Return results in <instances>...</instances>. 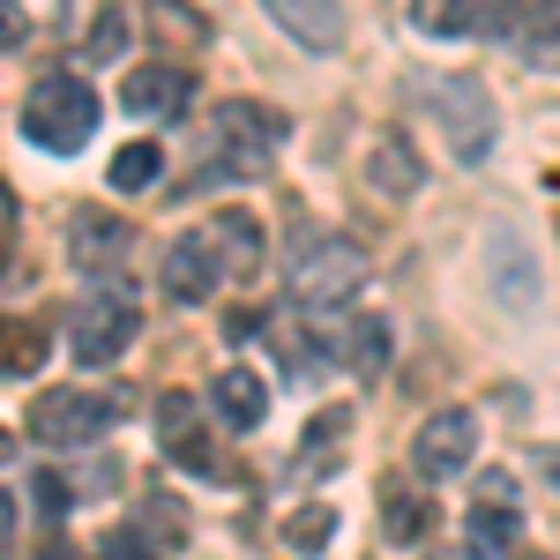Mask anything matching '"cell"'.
Wrapping results in <instances>:
<instances>
[{
	"label": "cell",
	"instance_id": "obj_26",
	"mask_svg": "<svg viewBox=\"0 0 560 560\" xmlns=\"http://www.w3.org/2000/svg\"><path fill=\"white\" fill-rule=\"evenodd\" d=\"M83 52H97V60H105V52H120V8H113V0H105V15H90Z\"/></svg>",
	"mask_w": 560,
	"mask_h": 560
},
{
	"label": "cell",
	"instance_id": "obj_4",
	"mask_svg": "<svg viewBox=\"0 0 560 560\" xmlns=\"http://www.w3.org/2000/svg\"><path fill=\"white\" fill-rule=\"evenodd\" d=\"M427 97H433V120L448 135V150H456L464 165H478V158L493 150V105H486V90H478L471 75H433Z\"/></svg>",
	"mask_w": 560,
	"mask_h": 560
},
{
	"label": "cell",
	"instance_id": "obj_20",
	"mask_svg": "<svg viewBox=\"0 0 560 560\" xmlns=\"http://www.w3.org/2000/svg\"><path fill=\"white\" fill-rule=\"evenodd\" d=\"M329 538H337V516H329L322 501H306V509L284 516V546H292V553H322Z\"/></svg>",
	"mask_w": 560,
	"mask_h": 560
},
{
	"label": "cell",
	"instance_id": "obj_7",
	"mask_svg": "<svg viewBox=\"0 0 560 560\" xmlns=\"http://www.w3.org/2000/svg\"><path fill=\"white\" fill-rule=\"evenodd\" d=\"M359 284H366V255H359L351 240H314V247L292 261V300L300 306H345Z\"/></svg>",
	"mask_w": 560,
	"mask_h": 560
},
{
	"label": "cell",
	"instance_id": "obj_3",
	"mask_svg": "<svg viewBox=\"0 0 560 560\" xmlns=\"http://www.w3.org/2000/svg\"><path fill=\"white\" fill-rule=\"evenodd\" d=\"M277 142H284V120L255 105V97H224L217 105V158H224V173H269V158H277Z\"/></svg>",
	"mask_w": 560,
	"mask_h": 560
},
{
	"label": "cell",
	"instance_id": "obj_15",
	"mask_svg": "<svg viewBox=\"0 0 560 560\" xmlns=\"http://www.w3.org/2000/svg\"><path fill=\"white\" fill-rule=\"evenodd\" d=\"M509 493H516V486H509V478H478V509H471V523H478V538H486V546H516V509H509Z\"/></svg>",
	"mask_w": 560,
	"mask_h": 560
},
{
	"label": "cell",
	"instance_id": "obj_1",
	"mask_svg": "<svg viewBox=\"0 0 560 560\" xmlns=\"http://www.w3.org/2000/svg\"><path fill=\"white\" fill-rule=\"evenodd\" d=\"M23 135L52 150V158H75L90 135H97V90L83 75H68V68H52L31 83V105H23Z\"/></svg>",
	"mask_w": 560,
	"mask_h": 560
},
{
	"label": "cell",
	"instance_id": "obj_33",
	"mask_svg": "<svg viewBox=\"0 0 560 560\" xmlns=\"http://www.w3.org/2000/svg\"><path fill=\"white\" fill-rule=\"evenodd\" d=\"M523 560H546V553H523Z\"/></svg>",
	"mask_w": 560,
	"mask_h": 560
},
{
	"label": "cell",
	"instance_id": "obj_28",
	"mask_svg": "<svg viewBox=\"0 0 560 560\" xmlns=\"http://www.w3.org/2000/svg\"><path fill=\"white\" fill-rule=\"evenodd\" d=\"M427 560H478V553H471V546H433Z\"/></svg>",
	"mask_w": 560,
	"mask_h": 560
},
{
	"label": "cell",
	"instance_id": "obj_11",
	"mask_svg": "<svg viewBox=\"0 0 560 560\" xmlns=\"http://www.w3.org/2000/svg\"><path fill=\"white\" fill-rule=\"evenodd\" d=\"M202 232H210V247H217V269H224V284H247V277L261 269V217L224 210V217H210Z\"/></svg>",
	"mask_w": 560,
	"mask_h": 560
},
{
	"label": "cell",
	"instance_id": "obj_31",
	"mask_svg": "<svg viewBox=\"0 0 560 560\" xmlns=\"http://www.w3.org/2000/svg\"><path fill=\"white\" fill-rule=\"evenodd\" d=\"M38 560H75V553H68V546H60V538H52V546H45V553Z\"/></svg>",
	"mask_w": 560,
	"mask_h": 560
},
{
	"label": "cell",
	"instance_id": "obj_16",
	"mask_svg": "<svg viewBox=\"0 0 560 560\" xmlns=\"http://www.w3.org/2000/svg\"><path fill=\"white\" fill-rule=\"evenodd\" d=\"M411 23L427 38H464V31L486 23V0H411Z\"/></svg>",
	"mask_w": 560,
	"mask_h": 560
},
{
	"label": "cell",
	"instance_id": "obj_30",
	"mask_svg": "<svg viewBox=\"0 0 560 560\" xmlns=\"http://www.w3.org/2000/svg\"><path fill=\"white\" fill-rule=\"evenodd\" d=\"M8 523H15V501H8V493H0V538H8Z\"/></svg>",
	"mask_w": 560,
	"mask_h": 560
},
{
	"label": "cell",
	"instance_id": "obj_18",
	"mask_svg": "<svg viewBox=\"0 0 560 560\" xmlns=\"http://www.w3.org/2000/svg\"><path fill=\"white\" fill-rule=\"evenodd\" d=\"M382 516H388V538H427L433 501L419 493V486H411V493H404V486H388V493H382Z\"/></svg>",
	"mask_w": 560,
	"mask_h": 560
},
{
	"label": "cell",
	"instance_id": "obj_24",
	"mask_svg": "<svg viewBox=\"0 0 560 560\" xmlns=\"http://www.w3.org/2000/svg\"><path fill=\"white\" fill-rule=\"evenodd\" d=\"M97 560H158V546H150V530H142V523H113V530H105V546H97Z\"/></svg>",
	"mask_w": 560,
	"mask_h": 560
},
{
	"label": "cell",
	"instance_id": "obj_21",
	"mask_svg": "<svg viewBox=\"0 0 560 560\" xmlns=\"http://www.w3.org/2000/svg\"><path fill=\"white\" fill-rule=\"evenodd\" d=\"M158 441H165V448L202 441V433H195V396H187V388H165V396H158Z\"/></svg>",
	"mask_w": 560,
	"mask_h": 560
},
{
	"label": "cell",
	"instance_id": "obj_2",
	"mask_svg": "<svg viewBox=\"0 0 560 560\" xmlns=\"http://www.w3.org/2000/svg\"><path fill=\"white\" fill-rule=\"evenodd\" d=\"M128 345H135V292L128 284H90L68 314V351L83 366H113Z\"/></svg>",
	"mask_w": 560,
	"mask_h": 560
},
{
	"label": "cell",
	"instance_id": "obj_17",
	"mask_svg": "<svg viewBox=\"0 0 560 560\" xmlns=\"http://www.w3.org/2000/svg\"><path fill=\"white\" fill-rule=\"evenodd\" d=\"M345 433H351V411H345V404H329V411H322V419L306 427V441H300V471H306V478L337 471V464H329V448H337Z\"/></svg>",
	"mask_w": 560,
	"mask_h": 560
},
{
	"label": "cell",
	"instance_id": "obj_25",
	"mask_svg": "<svg viewBox=\"0 0 560 560\" xmlns=\"http://www.w3.org/2000/svg\"><path fill=\"white\" fill-rule=\"evenodd\" d=\"M351 366H359V374H382V366H388V322H359V337H351Z\"/></svg>",
	"mask_w": 560,
	"mask_h": 560
},
{
	"label": "cell",
	"instance_id": "obj_22",
	"mask_svg": "<svg viewBox=\"0 0 560 560\" xmlns=\"http://www.w3.org/2000/svg\"><path fill=\"white\" fill-rule=\"evenodd\" d=\"M158 165H165V150L158 142H128V150H113V187H150L158 179Z\"/></svg>",
	"mask_w": 560,
	"mask_h": 560
},
{
	"label": "cell",
	"instance_id": "obj_8",
	"mask_svg": "<svg viewBox=\"0 0 560 560\" xmlns=\"http://www.w3.org/2000/svg\"><path fill=\"white\" fill-rule=\"evenodd\" d=\"M478 456V419L471 411H433L411 441V471L419 478H456Z\"/></svg>",
	"mask_w": 560,
	"mask_h": 560
},
{
	"label": "cell",
	"instance_id": "obj_9",
	"mask_svg": "<svg viewBox=\"0 0 560 560\" xmlns=\"http://www.w3.org/2000/svg\"><path fill=\"white\" fill-rule=\"evenodd\" d=\"M187 97H195V75H187V68H165V60L128 68V83H120V105L142 113V120H179Z\"/></svg>",
	"mask_w": 560,
	"mask_h": 560
},
{
	"label": "cell",
	"instance_id": "obj_13",
	"mask_svg": "<svg viewBox=\"0 0 560 560\" xmlns=\"http://www.w3.org/2000/svg\"><path fill=\"white\" fill-rule=\"evenodd\" d=\"M128 247V224L105 210H75V224H68V255L83 261V269H97V261H113Z\"/></svg>",
	"mask_w": 560,
	"mask_h": 560
},
{
	"label": "cell",
	"instance_id": "obj_29",
	"mask_svg": "<svg viewBox=\"0 0 560 560\" xmlns=\"http://www.w3.org/2000/svg\"><path fill=\"white\" fill-rule=\"evenodd\" d=\"M538 464H546V478L560 486V448H538Z\"/></svg>",
	"mask_w": 560,
	"mask_h": 560
},
{
	"label": "cell",
	"instance_id": "obj_14",
	"mask_svg": "<svg viewBox=\"0 0 560 560\" xmlns=\"http://www.w3.org/2000/svg\"><path fill=\"white\" fill-rule=\"evenodd\" d=\"M45 366V329L23 314H0V382H23Z\"/></svg>",
	"mask_w": 560,
	"mask_h": 560
},
{
	"label": "cell",
	"instance_id": "obj_32",
	"mask_svg": "<svg viewBox=\"0 0 560 560\" xmlns=\"http://www.w3.org/2000/svg\"><path fill=\"white\" fill-rule=\"evenodd\" d=\"M8 448H15V441H8V427H0V464H8Z\"/></svg>",
	"mask_w": 560,
	"mask_h": 560
},
{
	"label": "cell",
	"instance_id": "obj_12",
	"mask_svg": "<svg viewBox=\"0 0 560 560\" xmlns=\"http://www.w3.org/2000/svg\"><path fill=\"white\" fill-rule=\"evenodd\" d=\"M261 411H269V388H261L247 366H224V374H217V419L232 433H255Z\"/></svg>",
	"mask_w": 560,
	"mask_h": 560
},
{
	"label": "cell",
	"instance_id": "obj_6",
	"mask_svg": "<svg viewBox=\"0 0 560 560\" xmlns=\"http://www.w3.org/2000/svg\"><path fill=\"white\" fill-rule=\"evenodd\" d=\"M486 31L523 68H560V0H501L486 15Z\"/></svg>",
	"mask_w": 560,
	"mask_h": 560
},
{
	"label": "cell",
	"instance_id": "obj_27",
	"mask_svg": "<svg viewBox=\"0 0 560 560\" xmlns=\"http://www.w3.org/2000/svg\"><path fill=\"white\" fill-rule=\"evenodd\" d=\"M23 38V0H0V52Z\"/></svg>",
	"mask_w": 560,
	"mask_h": 560
},
{
	"label": "cell",
	"instance_id": "obj_23",
	"mask_svg": "<svg viewBox=\"0 0 560 560\" xmlns=\"http://www.w3.org/2000/svg\"><path fill=\"white\" fill-rule=\"evenodd\" d=\"M150 31H158V38H165V31H179V38H195V45L210 38V23H202L187 0H150Z\"/></svg>",
	"mask_w": 560,
	"mask_h": 560
},
{
	"label": "cell",
	"instance_id": "obj_10",
	"mask_svg": "<svg viewBox=\"0 0 560 560\" xmlns=\"http://www.w3.org/2000/svg\"><path fill=\"white\" fill-rule=\"evenodd\" d=\"M217 284H224V269H217L210 232H202V224H195V232H179L173 247H165V292H173L179 306H195V300H210Z\"/></svg>",
	"mask_w": 560,
	"mask_h": 560
},
{
	"label": "cell",
	"instance_id": "obj_19",
	"mask_svg": "<svg viewBox=\"0 0 560 560\" xmlns=\"http://www.w3.org/2000/svg\"><path fill=\"white\" fill-rule=\"evenodd\" d=\"M374 187H382V195H411V187H419V158H411L396 135L374 142Z\"/></svg>",
	"mask_w": 560,
	"mask_h": 560
},
{
	"label": "cell",
	"instance_id": "obj_5",
	"mask_svg": "<svg viewBox=\"0 0 560 560\" xmlns=\"http://www.w3.org/2000/svg\"><path fill=\"white\" fill-rule=\"evenodd\" d=\"M113 419H120V404L113 396H90V388H45L38 404H31V433H38L45 448H83Z\"/></svg>",
	"mask_w": 560,
	"mask_h": 560
}]
</instances>
